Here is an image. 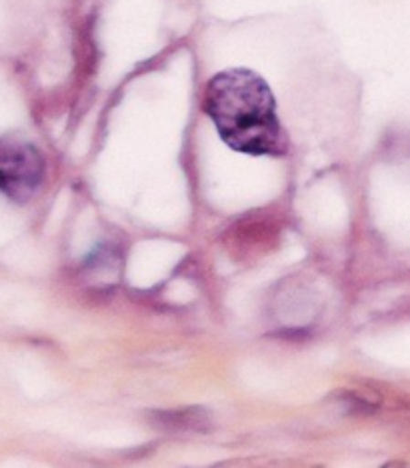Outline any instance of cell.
Listing matches in <instances>:
<instances>
[{
  "label": "cell",
  "instance_id": "2",
  "mask_svg": "<svg viewBox=\"0 0 410 468\" xmlns=\"http://www.w3.org/2000/svg\"><path fill=\"white\" fill-rule=\"evenodd\" d=\"M45 180V158L33 144L0 138V193L28 202Z\"/></svg>",
  "mask_w": 410,
  "mask_h": 468
},
{
  "label": "cell",
  "instance_id": "1",
  "mask_svg": "<svg viewBox=\"0 0 410 468\" xmlns=\"http://www.w3.org/2000/svg\"><path fill=\"white\" fill-rule=\"evenodd\" d=\"M203 106L233 151L255 156H280L289 151L275 94L257 72L230 69L216 74L205 90Z\"/></svg>",
  "mask_w": 410,
  "mask_h": 468
}]
</instances>
